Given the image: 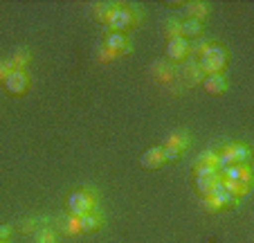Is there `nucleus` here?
Instances as JSON below:
<instances>
[{
    "label": "nucleus",
    "mask_w": 254,
    "mask_h": 243,
    "mask_svg": "<svg viewBox=\"0 0 254 243\" xmlns=\"http://www.w3.org/2000/svg\"><path fill=\"white\" fill-rule=\"evenodd\" d=\"M227 63V52L221 48V45H205L200 52V59H198V68L202 70V75H221L223 68Z\"/></svg>",
    "instance_id": "nucleus-1"
},
{
    "label": "nucleus",
    "mask_w": 254,
    "mask_h": 243,
    "mask_svg": "<svg viewBox=\"0 0 254 243\" xmlns=\"http://www.w3.org/2000/svg\"><path fill=\"white\" fill-rule=\"evenodd\" d=\"M106 23H108V27H113V32H124V29H128V27L135 25L133 9H128L126 5L115 2V7L111 9L108 18H106Z\"/></svg>",
    "instance_id": "nucleus-2"
},
{
    "label": "nucleus",
    "mask_w": 254,
    "mask_h": 243,
    "mask_svg": "<svg viewBox=\"0 0 254 243\" xmlns=\"http://www.w3.org/2000/svg\"><path fill=\"white\" fill-rule=\"evenodd\" d=\"M97 207V198L88 191H74L67 198V210H70L72 216H81L86 212H92Z\"/></svg>",
    "instance_id": "nucleus-3"
},
{
    "label": "nucleus",
    "mask_w": 254,
    "mask_h": 243,
    "mask_svg": "<svg viewBox=\"0 0 254 243\" xmlns=\"http://www.w3.org/2000/svg\"><path fill=\"white\" fill-rule=\"evenodd\" d=\"M178 75H180V81H185V86H196V83H200V81L205 79V75H202V70L198 68L196 59H185L180 70H178Z\"/></svg>",
    "instance_id": "nucleus-4"
},
{
    "label": "nucleus",
    "mask_w": 254,
    "mask_h": 243,
    "mask_svg": "<svg viewBox=\"0 0 254 243\" xmlns=\"http://www.w3.org/2000/svg\"><path fill=\"white\" fill-rule=\"evenodd\" d=\"M27 86H29V77L25 70L14 68V70L5 77V88L9 92H14V95H23V92L27 90Z\"/></svg>",
    "instance_id": "nucleus-5"
},
{
    "label": "nucleus",
    "mask_w": 254,
    "mask_h": 243,
    "mask_svg": "<svg viewBox=\"0 0 254 243\" xmlns=\"http://www.w3.org/2000/svg\"><path fill=\"white\" fill-rule=\"evenodd\" d=\"M189 50H191V43L187 38L183 36H176V38H169V45H167V57L171 61H185L189 57Z\"/></svg>",
    "instance_id": "nucleus-6"
},
{
    "label": "nucleus",
    "mask_w": 254,
    "mask_h": 243,
    "mask_svg": "<svg viewBox=\"0 0 254 243\" xmlns=\"http://www.w3.org/2000/svg\"><path fill=\"white\" fill-rule=\"evenodd\" d=\"M106 50H111V52H117V54H126L128 52V41H126V36L122 32H111L108 36H106V43H104Z\"/></svg>",
    "instance_id": "nucleus-7"
},
{
    "label": "nucleus",
    "mask_w": 254,
    "mask_h": 243,
    "mask_svg": "<svg viewBox=\"0 0 254 243\" xmlns=\"http://www.w3.org/2000/svg\"><path fill=\"white\" fill-rule=\"evenodd\" d=\"M202 86H205V90L209 92V95H221V92H225L227 81L223 75H205Z\"/></svg>",
    "instance_id": "nucleus-8"
},
{
    "label": "nucleus",
    "mask_w": 254,
    "mask_h": 243,
    "mask_svg": "<svg viewBox=\"0 0 254 243\" xmlns=\"http://www.w3.org/2000/svg\"><path fill=\"white\" fill-rule=\"evenodd\" d=\"M225 173V180H232V182H250V169L245 164H230L227 169H223Z\"/></svg>",
    "instance_id": "nucleus-9"
},
{
    "label": "nucleus",
    "mask_w": 254,
    "mask_h": 243,
    "mask_svg": "<svg viewBox=\"0 0 254 243\" xmlns=\"http://www.w3.org/2000/svg\"><path fill=\"white\" fill-rule=\"evenodd\" d=\"M144 164L146 169H158L160 164L164 162V149L162 147H153V149H149V151L142 156V160H139Z\"/></svg>",
    "instance_id": "nucleus-10"
},
{
    "label": "nucleus",
    "mask_w": 254,
    "mask_h": 243,
    "mask_svg": "<svg viewBox=\"0 0 254 243\" xmlns=\"http://www.w3.org/2000/svg\"><path fill=\"white\" fill-rule=\"evenodd\" d=\"M223 151L230 156L232 164H245V162L250 160V149L243 147V144H230V147H225Z\"/></svg>",
    "instance_id": "nucleus-11"
},
{
    "label": "nucleus",
    "mask_w": 254,
    "mask_h": 243,
    "mask_svg": "<svg viewBox=\"0 0 254 243\" xmlns=\"http://www.w3.org/2000/svg\"><path fill=\"white\" fill-rule=\"evenodd\" d=\"M79 225H81V232H95V230H99V225H101L99 212L92 210V212L81 214V216H79Z\"/></svg>",
    "instance_id": "nucleus-12"
},
{
    "label": "nucleus",
    "mask_w": 254,
    "mask_h": 243,
    "mask_svg": "<svg viewBox=\"0 0 254 243\" xmlns=\"http://www.w3.org/2000/svg\"><path fill=\"white\" fill-rule=\"evenodd\" d=\"M153 77L160 81V83H171L173 77H176V70H173L169 63L158 61V63H153Z\"/></svg>",
    "instance_id": "nucleus-13"
},
{
    "label": "nucleus",
    "mask_w": 254,
    "mask_h": 243,
    "mask_svg": "<svg viewBox=\"0 0 254 243\" xmlns=\"http://www.w3.org/2000/svg\"><path fill=\"white\" fill-rule=\"evenodd\" d=\"M202 34V23L196 18H187V20H180V36L189 38V36H200Z\"/></svg>",
    "instance_id": "nucleus-14"
},
{
    "label": "nucleus",
    "mask_w": 254,
    "mask_h": 243,
    "mask_svg": "<svg viewBox=\"0 0 254 243\" xmlns=\"http://www.w3.org/2000/svg\"><path fill=\"white\" fill-rule=\"evenodd\" d=\"M59 230H61L63 234H67V237H72V234H81V225H79V216H65V219L59 221Z\"/></svg>",
    "instance_id": "nucleus-15"
},
{
    "label": "nucleus",
    "mask_w": 254,
    "mask_h": 243,
    "mask_svg": "<svg viewBox=\"0 0 254 243\" xmlns=\"http://www.w3.org/2000/svg\"><path fill=\"white\" fill-rule=\"evenodd\" d=\"M185 14H189V18H196L202 23V18L209 14V9H207L205 2H189V5H185Z\"/></svg>",
    "instance_id": "nucleus-16"
},
{
    "label": "nucleus",
    "mask_w": 254,
    "mask_h": 243,
    "mask_svg": "<svg viewBox=\"0 0 254 243\" xmlns=\"http://www.w3.org/2000/svg\"><path fill=\"white\" fill-rule=\"evenodd\" d=\"M218 180V173H209V176H196V187L200 194H209V189L214 187V182Z\"/></svg>",
    "instance_id": "nucleus-17"
},
{
    "label": "nucleus",
    "mask_w": 254,
    "mask_h": 243,
    "mask_svg": "<svg viewBox=\"0 0 254 243\" xmlns=\"http://www.w3.org/2000/svg\"><path fill=\"white\" fill-rule=\"evenodd\" d=\"M167 144H171V147H178L180 151H187L189 144H191V140H189L187 133H173L171 138L167 140Z\"/></svg>",
    "instance_id": "nucleus-18"
},
{
    "label": "nucleus",
    "mask_w": 254,
    "mask_h": 243,
    "mask_svg": "<svg viewBox=\"0 0 254 243\" xmlns=\"http://www.w3.org/2000/svg\"><path fill=\"white\" fill-rule=\"evenodd\" d=\"M113 7H115V2H97V5H92V16L97 20H106Z\"/></svg>",
    "instance_id": "nucleus-19"
},
{
    "label": "nucleus",
    "mask_w": 254,
    "mask_h": 243,
    "mask_svg": "<svg viewBox=\"0 0 254 243\" xmlns=\"http://www.w3.org/2000/svg\"><path fill=\"white\" fill-rule=\"evenodd\" d=\"M223 187H225V189L230 191V194H234L236 198H239V196H245V194H248V185H245V182H232V180H223Z\"/></svg>",
    "instance_id": "nucleus-20"
},
{
    "label": "nucleus",
    "mask_w": 254,
    "mask_h": 243,
    "mask_svg": "<svg viewBox=\"0 0 254 243\" xmlns=\"http://www.w3.org/2000/svg\"><path fill=\"white\" fill-rule=\"evenodd\" d=\"M27 63H29V52H27L25 48H23V50H18V52H16L14 57H11V66L18 68V70H23V68L27 66Z\"/></svg>",
    "instance_id": "nucleus-21"
},
{
    "label": "nucleus",
    "mask_w": 254,
    "mask_h": 243,
    "mask_svg": "<svg viewBox=\"0 0 254 243\" xmlns=\"http://www.w3.org/2000/svg\"><path fill=\"white\" fill-rule=\"evenodd\" d=\"M36 243H57V234L52 228H41L36 232Z\"/></svg>",
    "instance_id": "nucleus-22"
},
{
    "label": "nucleus",
    "mask_w": 254,
    "mask_h": 243,
    "mask_svg": "<svg viewBox=\"0 0 254 243\" xmlns=\"http://www.w3.org/2000/svg\"><path fill=\"white\" fill-rule=\"evenodd\" d=\"M162 149H164V160H178V156L183 153L178 147H171V144H164Z\"/></svg>",
    "instance_id": "nucleus-23"
},
{
    "label": "nucleus",
    "mask_w": 254,
    "mask_h": 243,
    "mask_svg": "<svg viewBox=\"0 0 254 243\" xmlns=\"http://www.w3.org/2000/svg\"><path fill=\"white\" fill-rule=\"evenodd\" d=\"M120 54L117 52H111V50H106L104 45H101V50H99V54H97V59H99L101 63H106V61H113V59H117Z\"/></svg>",
    "instance_id": "nucleus-24"
},
{
    "label": "nucleus",
    "mask_w": 254,
    "mask_h": 243,
    "mask_svg": "<svg viewBox=\"0 0 254 243\" xmlns=\"http://www.w3.org/2000/svg\"><path fill=\"white\" fill-rule=\"evenodd\" d=\"M202 207H205L207 212H218V210H221V205H218V200L211 198V196H205V200H202Z\"/></svg>",
    "instance_id": "nucleus-25"
},
{
    "label": "nucleus",
    "mask_w": 254,
    "mask_h": 243,
    "mask_svg": "<svg viewBox=\"0 0 254 243\" xmlns=\"http://www.w3.org/2000/svg\"><path fill=\"white\" fill-rule=\"evenodd\" d=\"M11 70H14V66H11V61H0V81H5V77L9 75Z\"/></svg>",
    "instance_id": "nucleus-26"
},
{
    "label": "nucleus",
    "mask_w": 254,
    "mask_h": 243,
    "mask_svg": "<svg viewBox=\"0 0 254 243\" xmlns=\"http://www.w3.org/2000/svg\"><path fill=\"white\" fill-rule=\"evenodd\" d=\"M34 223H36L34 219H25L23 223H20V232H32V230H34Z\"/></svg>",
    "instance_id": "nucleus-27"
},
{
    "label": "nucleus",
    "mask_w": 254,
    "mask_h": 243,
    "mask_svg": "<svg viewBox=\"0 0 254 243\" xmlns=\"http://www.w3.org/2000/svg\"><path fill=\"white\" fill-rule=\"evenodd\" d=\"M11 234V228L9 225H0V241H7Z\"/></svg>",
    "instance_id": "nucleus-28"
},
{
    "label": "nucleus",
    "mask_w": 254,
    "mask_h": 243,
    "mask_svg": "<svg viewBox=\"0 0 254 243\" xmlns=\"http://www.w3.org/2000/svg\"><path fill=\"white\" fill-rule=\"evenodd\" d=\"M0 243H7V241H0Z\"/></svg>",
    "instance_id": "nucleus-29"
}]
</instances>
